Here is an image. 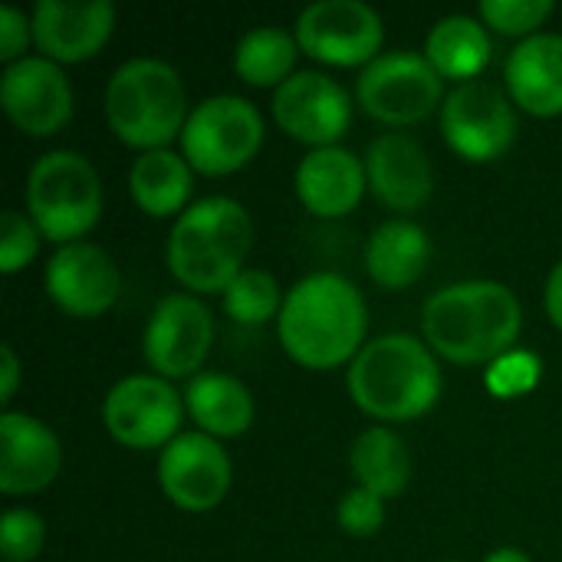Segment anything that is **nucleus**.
<instances>
[{"label":"nucleus","mask_w":562,"mask_h":562,"mask_svg":"<svg viewBox=\"0 0 562 562\" xmlns=\"http://www.w3.org/2000/svg\"><path fill=\"white\" fill-rule=\"evenodd\" d=\"M369 313L342 273H310L283 300L277 333L290 359L306 369H336L362 352Z\"/></svg>","instance_id":"f257e3e1"},{"label":"nucleus","mask_w":562,"mask_h":562,"mask_svg":"<svg viewBox=\"0 0 562 562\" xmlns=\"http://www.w3.org/2000/svg\"><path fill=\"white\" fill-rule=\"evenodd\" d=\"M422 326L438 356L458 366H481L510 352L524 313L510 286L497 280H464L428 296Z\"/></svg>","instance_id":"f03ea898"},{"label":"nucleus","mask_w":562,"mask_h":562,"mask_svg":"<svg viewBox=\"0 0 562 562\" xmlns=\"http://www.w3.org/2000/svg\"><path fill=\"white\" fill-rule=\"evenodd\" d=\"M352 402L382 422H412L435 408L441 369L428 346L408 333H389L362 346L349 366Z\"/></svg>","instance_id":"7ed1b4c3"},{"label":"nucleus","mask_w":562,"mask_h":562,"mask_svg":"<svg viewBox=\"0 0 562 562\" xmlns=\"http://www.w3.org/2000/svg\"><path fill=\"white\" fill-rule=\"evenodd\" d=\"M254 244V224L240 201L204 198L184 207L168 234L171 273L198 293H224L244 270Z\"/></svg>","instance_id":"20e7f679"},{"label":"nucleus","mask_w":562,"mask_h":562,"mask_svg":"<svg viewBox=\"0 0 562 562\" xmlns=\"http://www.w3.org/2000/svg\"><path fill=\"white\" fill-rule=\"evenodd\" d=\"M184 82L165 59H125L105 86V122L132 148H165L175 135L184 132Z\"/></svg>","instance_id":"39448f33"},{"label":"nucleus","mask_w":562,"mask_h":562,"mask_svg":"<svg viewBox=\"0 0 562 562\" xmlns=\"http://www.w3.org/2000/svg\"><path fill=\"white\" fill-rule=\"evenodd\" d=\"M26 211L46 240L72 244L99 224L102 181L89 158L59 148L36 158L26 178Z\"/></svg>","instance_id":"423d86ee"},{"label":"nucleus","mask_w":562,"mask_h":562,"mask_svg":"<svg viewBox=\"0 0 562 562\" xmlns=\"http://www.w3.org/2000/svg\"><path fill=\"white\" fill-rule=\"evenodd\" d=\"M263 145V115L244 95H211L188 112L181 148L191 168L204 175H231L244 168Z\"/></svg>","instance_id":"0eeeda50"},{"label":"nucleus","mask_w":562,"mask_h":562,"mask_svg":"<svg viewBox=\"0 0 562 562\" xmlns=\"http://www.w3.org/2000/svg\"><path fill=\"white\" fill-rule=\"evenodd\" d=\"M356 99L372 119L385 125H412L445 102V79L428 63V56L395 49L375 56L359 72Z\"/></svg>","instance_id":"6e6552de"},{"label":"nucleus","mask_w":562,"mask_h":562,"mask_svg":"<svg viewBox=\"0 0 562 562\" xmlns=\"http://www.w3.org/2000/svg\"><path fill=\"white\" fill-rule=\"evenodd\" d=\"M441 135L468 161H494L517 138V112L494 82H461L441 102Z\"/></svg>","instance_id":"1a4fd4ad"},{"label":"nucleus","mask_w":562,"mask_h":562,"mask_svg":"<svg viewBox=\"0 0 562 562\" xmlns=\"http://www.w3.org/2000/svg\"><path fill=\"white\" fill-rule=\"evenodd\" d=\"M385 40L382 16L362 0H316L296 16V43L333 66H369Z\"/></svg>","instance_id":"9d476101"},{"label":"nucleus","mask_w":562,"mask_h":562,"mask_svg":"<svg viewBox=\"0 0 562 562\" xmlns=\"http://www.w3.org/2000/svg\"><path fill=\"white\" fill-rule=\"evenodd\" d=\"M181 408V395L161 375H128L105 395L102 422L119 445L151 451L178 438Z\"/></svg>","instance_id":"9b49d317"},{"label":"nucleus","mask_w":562,"mask_h":562,"mask_svg":"<svg viewBox=\"0 0 562 562\" xmlns=\"http://www.w3.org/2000/svg\"><path fill=\"white\" fill-rule=\"evenodd\" d=\"M214 342L211 310L191 293H168L151 310L145 326V359L161 379L194 375Z\"/></svg>","instance_id":"f8f14e48"},{"label":"nucleus","mask_w":562,"mask_h":562,"mask_svg":"<svg viewBox=\"0 0 562 562\" xmlns=\"http://www.w3.org/2000/svg\"><path fill=\"white\" fill-rule=\"evenodd\" d=\"M158 484L181 510H214L231 487V458L217 438L204 431H184L161 448Z\"/></svg>","instance_id":"ddd939ff"},{"label":"nucleus","mask_w":562,"mask_h":562,"mask_svg":"<svg viewBox=\"0 0 562 562\" xmlns=\"http://www.w3.org/2000/svg\"><path fill=\"white\" fill-rule=\"evenodd\" d=\"M0 102L20 132L43 138L69 122L72 86L59 63L46 56H23L0 76Z\"/></svg>","instance_id":"4468645a"},{"label":"nucleus","mask_w":562,"mask_h":562,"mask_svg":"<svg viewBox=\"0 0 562 562\" xmlns=\"http://www.w3.org/2000/svg\"><path fill=\"white\" fill-rule=\"evenodd\" d=\"M273 119L293 138L329 148L352 122L349 92L326 72H293L273 92Z\"/></svg>","instance_id":"2eb2a0df"},{"label":"nucleus","mask_w":562,"mask_h":562,"mask_svg":"<svg viewBox=\"0 0 562 562\" xmlns=\"http://www.w3.org/2000/svg\"><path fill=\"white\" fill-rule=\"evenodd\" d=\"M49 300L79 319L102 316L119 296V270L99 244H63L43 270Z\"/></svg>","instance_id":"dca6fc26"},{"label":"nucleus","mask_w":562,"mask_h":562,"mask_svg":"<svg viewBox=\"0 0 562 562\" xmlns=\"http://www.w3.org/2000/svg\"><path fill=\"white\" fill-rule=\"evenodd\" d=\"M112 26L115 7L109 0H40L33 10V43L53 63H79L95 56L109 43Z\"/></svg>","instance_id":"f3484780"},{"label":"nucleus","mask_w":562,"mask_h":562,"mask_svg":"<svg viewBox=\"0 0 562 562\" xmlns=\"http://www.w3.org/2000/svg\"><path fill=\"white\" fill-rule=\"evenodd\" d=\"M63 448L53 428L23 412H3L0 418V491L36 494L59 474Z\"/></svg>","instance_id":"a211bd4d"},{"label":"nucleus","mask_w":562,"mask_h":562,"mask_svg":"<svg viewBox=\"0 0 562 562\" xmlns=\"http://www.w3.org/2000/svg\"><path fill=\"white\" fill-rule=\"evenodd\" d=\"M372 194L392 211H418L435 188V171L425 148L402 132L379 135L366 151Z\"/></svg>","instance_id":"6ab92c4d"},{"label":"nucleus","mask_w":562,"mask_h":562,"mask_svg":"<svg viewBox=\"0 0 562 562\" xmlns=\"http://www.w3.org/2000/svg\"><path fill=\"white\" fill-rule=\"evenodd\" d=\"M366 178V161L349 148H313L296 168V194L310 214L342 217L362 201Z\"/></svg>","instance_id":"aec40b11"},{"label":"nucleus","mask_w":562,"mask_h":562,"mask_svg":"<svg viewBox=\"0 0 562 562\" xmlns=\"http://www.w3.org/2000/svg\"><path fill=\"white\" fill-rule=\"evenodd\" d=\"M507 89L520 109L530 115H560L562 112V36L533 33L520 40L504 66Z\"/></svg>","instance_id":"412c9836"},{"label":"nucleus","mask_w":562,"mask_h":562,"mask_svg":"<svg viewBox=\"0 0 562 562\" xmlns=\"http://www.w3.org/2000/svg\"><path fill=\"white\" fill-rule=\"evenodd\" d=\"M428 234L415 221H385L366 247V270L382 290H405L428 267Z\"/></svg>","instance_id":"4be33fe9"},{"label":"nucleus","mask_w":562,"mask_h":562,"mask_svg":"<svg viewBox=\"0 0 562 562\" xmlns=\"http://www.w3.org/2000/svg\"><path fill=\"white\" fill-rule=\"evenodd\" d=\"M184 405L211 438H237L254 422V398L247 385L224 372H198L188 382Z\"/></svg>","instance_id":"5701e85b"},{"label":"nucleus","mask_w":562,"mask_h":562,"mask_svg":"<svg viewBox=\"0 0 562 562\" xmlns=\"http://www.w3.org/2000/svg\"><path fill=\"white\" fill-rule=\"evenodd\" d=\"M491 36L487 30L464 13H451L441 16L425 43V56L428 63L438 69L441 79H464L471 82L487 63H491Z\"/></svg>","instance_id":"b1692460"},{"label":"nucleus","mask_w":562,"mask_h":562,"mask_svg":"<svg viewBox=\"0 0 562 562\" xmlns=\"http://www.w3.org/2000/svg\"><path fill=\"white\" fill-rule=\"evenodd\" d=\"M128 191L145 214L168 217L181 211L191 194V165L168 148L142 151L128 171Z\"/></svg>","instance_id":"393cba45"},{"label":"nucleus","mask_w":562,"mask_h":562,"mask_svg":"<svg viewBox=\"0 0 562 562\" xmlns=\"http://www.w3.org/2000/svg\"><path fill=\"white\" fill-rule=\"evenodd\" d=\"M349 464L352 474L359 481V487L385 497H398L408 487L412 477V458L405 441L392 431V428H366L349 451Z\"/></svg>","instance_id":"a878e982"},{"label":"nucleus","mask_w":562,"mask_h":562,"mask_svg":"<svg viewBox=\"0 0 562 562\" xmlns=\"http://www.w3.org/2000/svg\"><path fill=\"white\" fill-rule=\"evenodd\" d=\"M296 36L283 26H254L234 49V69L250 86H283L296 63Z\"/></svg>","instance_id":"bb28decb"},{"label":"nucleus","mask_w":562,"mask_h":562,"mask_svg":"<svg viewBox=\"0 0 562 562\" xmlns=\"http://www.w3.org/2000/svg\"><path fill=\"white\" fill-rule=\"evenodd\" d=\"M224 310L231 319L257 326L267 323L270 316H280L283 296L277 280L267 270H240L234 283L224 290Z\"/></svg>","instance_id":"cd10ccee"},{"label":"nucleus","mask_w":562,"mask_h":562,"mask_svg":"<svg viewBox=\"0 0 562 562\" xmlns=\"http://www.w3.org/2000/svg\"><path fill=\"white\" fill-rule=\"evenodd\" d=\"M46 543V524L26 510V507H13L3 514L0 520V550L3 562H30L43 553Z\"/></svg>","instance_id":"c85d7f7f"},{"label":"nucleus","mask_w":562,"mask_h":562,"mask_svg":"<svg viewBox=\"0 0 562 562\" xmlns=\"http://www.w3.org/2000/svg\"><path fill=\"white\" fill-rule=\"evenodd\" d=\"M550 13H553V0H484L481 3L484 23L507 36H520V33L533 36V30Z\"/></svg>","instance_id":"c756f323"},{"label":"nucleus","mask_w":562,"mask_h":562,"mask_svg":"<svg viewBox=\"0 0 562 562\" xmlns=\"http://www.w3.org/2000/svg\"><path fill=\"white\" fill-rule=\"evenodd\" d=\"M40 237H43V234L36 231V224H33L26 214H20V211H3V217H0V270H3V273L23 270V267L36 257Z\"/></svg>","instance_id":"7c9ffc66"},{"label":"nucleus","mask_w":562,"mask_h":562,"mask_svg":"<svg viewBox=\"0 0 562 562\" xmlns=\"http://www.w3.org/2000/svg\"><path fill=\"white\" fill-rule=\"evenodd\" d=\"M336 520L352 537H372L385 524V504L379 494H372L366 487H352L342 494V501L336 507Z\"/></svg>","instance_id":"2f4dec72"},{"label":"nucleus","mask_w":562,"mask_h":562,"mask_svg":"<svg viewBox=\"0 0 562 562\" xmlns=\"http://www.w3.org/2000/svg\"><path fill=\"white\" fill-rule=\"evenodd\" d=\"M533 382H537V359L524 352H514V356L507 352L491 372V389L497 395H520Z\"/></svg>","instance_id":"473e14b6"},{"label":"nucleus","mask_w":562,"mask_h":562,"mask_svg":"<svg viewBox=\"0 0 562 562\" xmlns=\"http://www.w3.org/2000/svg\"><path fill=\"white\" fill-rule=\"evenodd\" d=\"M30 36H33V20H26V13L16 10L13 3H3L0 7V59L3 63L23 59L20 53L26 49Z\"/></svg>","instance_id":"72a5a7b5"},{"label":"nucleus","mask_w":562,"mask_h":562,"mask_svg":"<svg viewBox=\"0 0 562 562\" xmlns=\"http://www.w3.org/2000/svg\"><path fill=\"white\" fill-rule=\"evenodd\" d=\"M0 359H3V392H0V398L10 402L16 395V382H20V359L13 352V346H7V342L0 346Z\"/></svg>","instance_id":"f704fd0d"},{"label":"nucleus","mask_w":562,"mask_h":562,"mask_svg":"<svg viewBox=\"0 0 562 562\" xmlns=\"http://www.w3.org/2000/svg\"><path fill=\"white\" fill-rule=\"evenodd\" d=\"M547 316L562 329V260L547 280Z\"/></svg>","instance_id":"c9c22d12"},{"label":"nucleus","mask_w":562,"mask_h":562,"mask_svg":"<svg viewBox=\"0 0 562 562\" xmlns=\"http://www.w3.org/2000/svg\"><path fill=\"white\" fill-rule=\"evenodd\" d=\"M484 562H530V560H527V553H524V550H517V547H501V550H494V553H491Z\"/></svg>","instance_id":"e433bc0d"}]
</instances>
